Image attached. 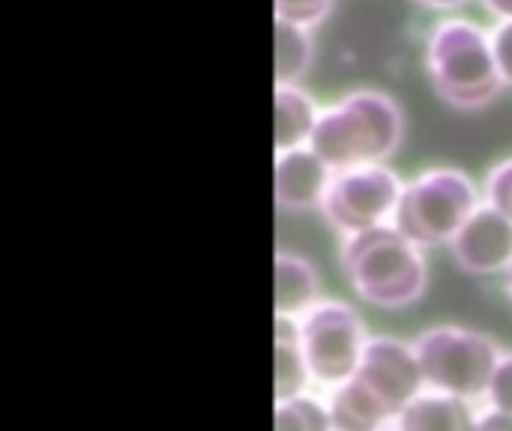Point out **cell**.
<instances>
[{
  "label": "cell",
  "mask_w": 512,
  "mask_h": 431,
  "mask_svg": "<svg viewBox=\"0 0 512 431\" xmlns=\"http://www.w3.org/2000/svg\"><path fill=\"white\" fill-rule=\"evenodd\" d=\"M339 267L351 291L378 309H405L417 303L429 282L420 246L396 225L345 234L339 246Z\"/></svg>",
  "instance_id": "6da1fadb"
},
{
  "label": "cell",
  "mask_w": 512,
  "mask_h": 431,
  "mask_svg": "<svg viewBox=\"0 0 512 431\" xmlns=\"http://www.w3.org/2000/svg\"><path fill=\"white\" fill-rule=\"evenodd\" d=\"M405 138V117L393 96L381 90H354L324 108L309 147L333 168L384 165Z\"/></svg>",
  "instance_id": "7a4b0ae2"
},
{
  "label": "cell",
  "mask_w": 512,
  "mask_h": 431,
  "mask_svg": "<svg viewBox=\"0 0 512 431\" xmlns=\"http://www.w3.org/2000/svg\"><path fill=\"white\" fill-rule=\"evenodd\" d=\"M426 75L441 102L477 111L498 99L504 78L492 33L468 18H444L426 39Z\"/></svg>",
  "instance_id": "3957f363"
},
{
  "label": "cell",
  "mask_w": 512,
  "mask_h": 431,
  "mask_svg": "<svg viewBox=\"0 0 512 431\" xmlns=\"http://www.w3.org/2000/svg\"><path fill=\"white\" fill-rule=\"evenodd\" d=\"M483 204L474 180L459 168H429L402 186L393 225L420 249L447 246Z\"/></svg>",
  "instance_id": "277c9868"
},
{
  "label": "cell",
  "mask_w": 512,
  "mask_h": 431,
  "mask_svg": "<svg viewBox=\"0 0 512 431\" xmlns=\"http://www.w3.org/2000/svg\"><path fill=\"white\" fill-rule=\"evenodd\" d=\"M414 351L423 369V381L432 390L468 402L489 393L495 366L501 360V351L489 336L450 324L420 333Z\"/></svg>",
  "instance_id": "5b68a950"
},
{
  "label": "cell",
  "mask_w": 512,
  "mask_h": 431,
  "mask_svg": "<svg viewBox=\"0 0 512 431\" xmlns=\"http://www.w3.org/2000/svg\"><path fill=\"white\" fill-rule=\"evenodd\" d=\"M366 327L360 315L342 300H318L309 312L300 315V345L312 381L324 387H339L357 375Z\"/></svg>",
  "instance_id": "8992f818"
},
{
  "label": "cell",
  "mask_w": 512,
  "mask_h": 431,
  "mask_svg": "<svg viewBox=\"0 0 512 431\" xmlns=\"http://www.w3.org/2000/svg\"><path fill=\"white\" fill-rule=\"evenodd\" d=\"M402 186L405 183L384 165L342 168L333 171V180L318 210L336 231L357 234L366 228L387 225V216L396 213Z\"/></svg>",
  "instance_id": "52a82bcc"
},
{
  "label": "cell",
  "mask_w": 512,
  "mask_h": 431,
  "mask_svg": "<svg viewBox=\"0 0 512 431\" xmlns=\"http://www.w3.org/2000/svg\"><path fill=\"white\" fill-rule=\"evenodd\" d=\"M354 378L363 381L387 405L393 417L411 399H417L420 387L426 384L414 345H405L402 339L393 336H375L366 342Z\"/></svg>",
  "instance_id": "ba28073f"
},
{
  "label": "cell",
  "mask_w": 512,
  "mask_h": 431,
  "mask_svg": "<svg viewBox=\"0 0 512 431\" xmlns=\"http://www.w3.org/2000/svg\"><path fill=\"white\" fill-rule=\"evenodd\" d=\"M450 252L465 273H507L512 264V219L483 201L450 240Z\"/></svg>",
  "instance_id": "9c48e42d"
},
{
  "label": "cell",
  "mask_w": 512,
  "mask_h": 431,
  "mask_svg": "<svg viewBox=\"0 0 512 431\" xmlns=\"http://www.w3.org/2000/svg\"><path fill=\"white\" fill-rule=\"evenodd\" d=\"M333 180V168L306 144L276 153L273 198L279 210H315Z\"/></svg>",
  "instance_id": "30bf717a"
},
{
  "label": "cell",
  "mask_w": 512,
  "mask_h": 431,
  "mask_svg": "<svg viewBox=\"0 0 512 431\" xmlns=\"http://www.w3.org/2000/svg\"><path fill=\"white\" fill-rule=\"evenodd\" d=\"M477 417L468 399L450 393H420L396 414V431H474Z\"/></svg>",
  "instance_id": "8fae6325"
},
{
  "label": "cell",
  "mask_w": 512,
  "mask_h": 431,
  "mask_svg": "<svg viewBox=\"0 0 512 431\" xmlns=\"http://www.w3.org/2000/svg\"><path fill=\"white\" fill-rule=\"evenodd\" d=\"M321 111L297 84H276L273 90V144L276 153L306 147L315 135Z\"/></svg>",
  "instance_id": "7c38bea8"
},
{
  "label": "cell",
  "mask_w": 512,
  "mask_h": 431,
  "mask_svg": "<svg viewBox=\"0 0 512 431\" xmlns=\"http://www.w3.org/2000/svg\"><path fill=\"white\" fill-rule=\"evenodd\" d=\"M273 306L276 315L285 318H300L303 312H309L318 297H321V282L315 267L294 255V252H279L276 264H273Z\"/></svg>",
  "instance_id": "4fadbf2b"
},
{
  "label": "cell",
  "mask_w": 512,
  "mask_h": 431,
  "mask_svg": "<svg viewBox=\"0 0 512 431\" xmlns=\"http://www.w3.org/2000/svg\"><path fill=\"white\" fill-rule=\"evenodd\" d=\"M273 366H276V384L273 396L276 402L303 396L306 384L312 381V372L306 366V354L300 345V318L276 315V339H273Z\"/></svg>",
  "instance_id": "5bb4252c"
},
{
  "label": "cell",
  "mask_w": 512,
  "mask_h": 431,
  "mask_svg": "<svg viewBox=\"0 0 512 431\" xmlns=\"http://www.w3.org/2000/svg\"><path fill=\"white\" fill-rule=\"evenodd\" d=\"M327 411L333 431H378L393 417L387 405L357 378L333 387Z\"/></svg>",
  "instance_id": "9a60e30c"
},
{
  "label": "cell",
  "mask_w": 512,
  "mask_h": 431,
  "mask_svg": "<svg viewBox=\"0 0 512 431\" xmlns=\"http://www.w3.org/2000/svg\"><path fill=\"white\" fill-rule=\"evenodd\" d=\"M273 78L276 84H297L315 57L312 27L273 18Z\"/></svg>",
  "instance_id": "2e32d148"
},
{
  "label": "cell",
  "mask_w": 512,
  "mask_h": 431,
  "mask_svg": "<svg viewBox=\"0 0 512 431\" xmlns=\"http://www.w3.org/2000/svg\"><path fill=\"white\" fill-rule=\"evenodd\" d=\"M273 431H333V423H330V411L321 402L309 396H294L276 402Z\"/></svg>",
  "instance_id": "e0dca14e"
},
{
  "label": "cell",
  "mask_w": 512,
  "mask_h": 431,
  "mask_svg": "<svg viewBox=\"0 0 512 431\" xmlns=\"http://www.w3.org/2000/svg\"><path fill=\"white\" fill-rule=\"evenodd\" d=\"M333 9V0H273V15L291 24L315 27Z\"/></svg>",
  "instance_id": "ac0fdd59"
},
{
  "label": "cell",
  "mask_w": 512,
  "mask_h": 431,
  "mask_svg": "<svg viewBox=\"0 0 512 431\" xmlns=\"http://www.w3.org/2000/svg\"><path fill=\"white\" fill-rule=\"evenodd\" d=\"M483 201L512 219V159L498 162L483 183Z\"/></svg>",
  "instance_id": "d6986e66"
},
{
  "label": "cell",
  "mask_w": 512,
  "mask_h": 431,
  "mask_svg": "<svg viewBox=\"0 0 512 431\" xmlns=\"http://www.w3.org/2000/svg\"><path fill=\"white\" fill-rule=\"evenodd\" d=\"M486 399H489V405H492L495 411L512 414V354H501Z\"/></svg>",
  "instance_id": "ffe728a7"
},
{
  "label": "cell",
  "mask_w": 512,
  "mask_h": 431,
  "mask_svg": "<svg viewBox=\"0 0 512 431\" xmlns=\"http://www.w3.org/2000/svg\"><path fill=\"white\" fill-rule=\"evenodd\" d=\"M492 48H495V60H498L504 84H512V18L498 21V27L492 30Z\"/></svg>",
  "instance_id": "44dd1931"
},
{
  "label": "cell",
  "mask_w": 512,
  "mask_h": 431,
  "mask_svg": "<svg viewBox=\"0 0 512 431\" xmlns=\"http://www.w3.org/2000/svg\"><path fill=\"white\" fill-rule=\"evenodd\" d=\"M474 431H512V414H504V411H489L477 420V429Z\"/></svg>",
  "instance_id": "7402d4cb"
},
{
  "label": "cell",
  "mask_w": 512,
  "mask_h": 431,
  "mask_svg": "<svg viewBox=\"0 0 512 431\" xmlns=\"http://www.w3.org/2000/svg\"><path fill=\"white\" fill-rule=\"evenodd\" d=\"M486 6V12L498 21H510L512 18V0H480Z\"/></svg>",
  "instance_id": "603a6c76"
},
{
  "label": "cell",
  "mask_w": 512,
  "mask_h": 431,
  "mask_svg": "<svg viewBox=\"0 0 512 431\" xmlns=\"http://www.w3.org/2000/svg\"><path fill=\"white\" fill-rule=\"evenodd\" d=\"M420 6H426V9H441V12H447V9H459V6H465V3H471V0H417Z\"/></svg>",
  "instance_id": "cb8c5ba5"
},
{
  "label": "cell",
  "mask_w": 512,
  "mask_h": 431,
  "mask_svg": "<svg viewBox=\"0 0 512 431\" xmlns=\"http://www.w3.org/2000/svg\"><path fill=\"white\" fill-rule=\"evenodd\" d=\"M507 297H510V303H512V264H510V270H507Z\"/></svg>",
  "instance_id": "d4e9b609"
},
{
  "label": "cell",
  "mask_w": 512,
  "mask_h": 431,
  "mask_svg": "<svg viewBox=\"0 0 512 431\" xmlns=\"http://www.w3.org/2000/svg\"><path fill=\"white\" fill-rule=\"evenodd\" d=\"M378 431H387V429H378Z\"/></svg>",
  "instance_id": "484cf974"
}]
</instances>
